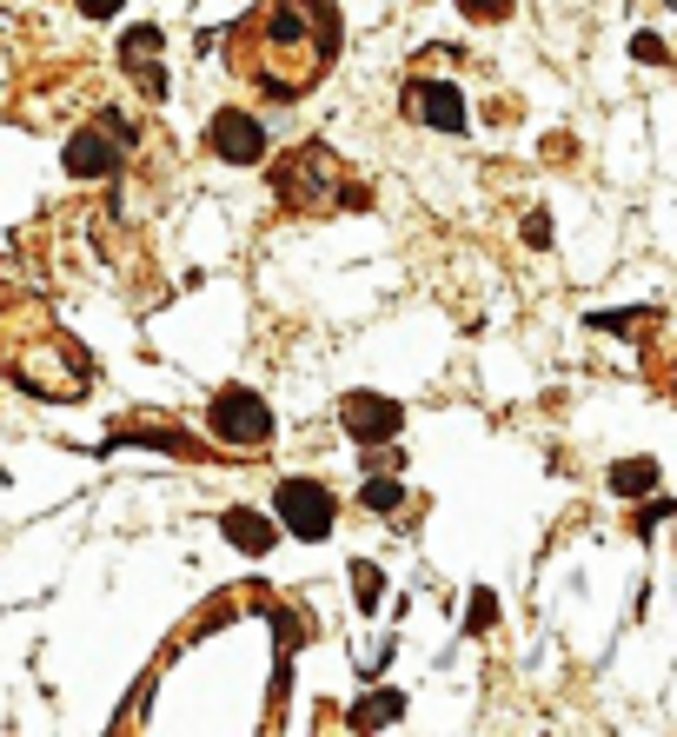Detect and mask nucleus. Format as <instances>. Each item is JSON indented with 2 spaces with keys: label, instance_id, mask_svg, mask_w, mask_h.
I'll list each match as a JSON object with an SVG mask.
<instances>
[{
  "label": "nucleus",
  "instance_id": "nucleus-1",
  "mask_svg": "<svg viewBox=\"0 0 677 737\" xmlns=\"http://www.w3.org/2000/svg\"><path fill=\"white\" fill-rule=\"evenodd\" d=\"M279 193L293 199V206H332L339 193H332V153L326 146H299L286 166H279Z\"/></svg>",
  "mask_w": 677,
  "mask_h": 737
},
{
  "label": "nucleus",
  "instance_id": "nucleus-2",
  "mask_svg": "<svg viewBox=\"0 0 677 737\" xmlns=\"http://www.w3.org/2000/svg\"><path fill=\"white\" fill-rule=\"evenodd\" d=\"M213 432L233 439V446H259V439H273V412H266L259 392H219V406H213Z\"/></svg>",
  "mask_w": 677,
  "mask_h": 737
},
{
  "label": "nucleus",
  "instance_id": "nucleus-3",
  "mask_svg": "<svg viewBox=\"0 0 677 737\" xmlns=\"http://www.w3.org/2000/svg\"><path fill=\"white\" fill-rule=\"evenodd\" d=\"M279 519H286L299 539H326V532H332V492L312 485V479H286V485H279Z\"/></svg>",
  "mask_w": 677,
  "mask_h": 737
},
{
  "label": "nucleus",
  "instance_id": "nucleus-4",
  "mask_svg": "<svg viewBox=\"0 0 677 737\" xmlns=\"http://www.w3.org/2000/svg\"><path fill=\"white\" fill-rule=\"evenodd\" d=\"M399 426H406V412H399L392 399H372V392H352V399H346V432H352L359 446H386Z\"/></svg>",
  "mask_w": 677,
  "mask_h": 737
},
{
  "label": "nucleus",
  "instance_id": "nucleus-5",
  "mask_svg": "<svg viewBox=\"0 0 677 737\" xmlns=\"http://www.w3.org/2000/svg\"><path fill=\"white\" fill-rule=\"evenodd\" d=\"M206 140H213V153L233 160V166H253V160L266 153V133H259V120H246V113H219V120L206 126Z\"/></svg>",
  "mask_w": 677,
  "mask_h": 737
},
{
  "label": "nucleus",
  "instance_id": "nucleus-6",
  "mask_svg": "<svg viewBox=\"0 0 677 737\" xmlns=\"http://www.w3.org/2000/svg\"><path fill=\"white\" fill-rule=\"evenodd\" d=\"M406 106L425 113V126H439V133H459V126H465V100H459V86H445V80H419V86L406 93Z\"/></svg>",
  "mask_w": 677,
  "mask_h": 737
},
{
  "label": "nucleus",
  "instance_id": "nucleus-7",
  "mask_svg": "<svg viewBox=\"0 0 677 737\" xmlns=\"http://www.w3.org/2000/svg\"><path fill=\"white\" fill-rule=\"evenodd\" d=\"M113 166H120V140H100V133H73V140H66V173L106 180Z\"/></svg>",
  "mask_w": 677,
  "mask_h": 737
},
{
  "label": "nucleus",
  "instance_id": "nucleus-8",
  "mask_svg": "<svg viewBox=\"0 0 677 737\" xmlns=\"http://www.w3.org/2000/svg\"><path fill=\"white\" fill-rule=\"evenodd\" d=\"M219 532H226L239 552H273V545H279L273 519H259V512H226V519H219Z\"/></svg>",
  "mask_w": 677,
  "mask_h": 737
},
{
  "label": "nucleus",
  "instance_id": "nucleus-9",
  "mask_svg": "<svg viewBox=\"0 0 677 737\" xmlns=\"http://www.w3.org/2000/svg\"><path fill=\"white\" fill-rule=\"evenodd\" d=\"M652 485H658V465H652V459H625V465H612V492L638 499V492H652Z\"/></svg>",
  "mask_w": 677,
  "mask_h": 737
},
{
  "label": "nucleus",
  "instance_id": "nucleus-10",
  "mask_svg": "<svg viewBox=\"0 0 677 737\" xmlns=\"http://www.w3.org/2000/svg\"><path fill=\"white\" fill-rule=\"evenodd\" d=\"M352 592H359V605L372 612V605H379V592H386V579H379V565H366V559H359V565H352Z\"/></svg>",
  "mask_w": 677,
  "mask_h": 737
},
{
  "label": "nucleus",
  "instance_id": "nucleus-11",
  "mask_svg": "<svg viewBox=\"0 0 677 737\" xmlns=\"http://www.w3.org/2000/svg\"><path fill=\"white\" fill-rule=\"evenodd\" d=\"M399 712H406V698H399V692H379L372 705H359V725H392Z\"/></svg>",
  "mask_w": 677,
  "mask_h": 737
},
{
  "label": "nucleus",
  "instance_id": "nucleus-12",
  "mask_svg": "<svg viewBox=\"0 0 677 737\" xmlns=\"http://www.w3.org/2000/svg\"><path fill=\"white\" fill-rule=\"evenodd\" d=\"M120 53H126V60H133V66H140V60H146V53H160V27H133V33H126V40H120Z\"/></svg>",
  "mask_w": 677,
  "mask_h": 737
},
{
  "label": "nucleus",
  "instance_id": "nucleus-13",
  "mask_svg": "<svg viewBox=\"0 0 677 737\" xmlns=\"http://www.w3.org/2000/svg\"><path fill=\"white\" fill-rule=\"evenodd\" d=\"M399 499H406V492H399L392 479H372V485H366V505H372V512H399Z\"/></svg>",
  "mask_w": 677,
  "mask_h": 737
},
{
  "label": "nucleus",
  "instance_id": "nucleus-14",
  "mask_svg": "<svg viewBox=\"0 0 677 737\" xmlns=\"http://www.w3.org/2000/svg\"><path fill=\"white\" fill-rule=\"evenodd\" d=\"M459 7H465L472 20H505V13H512V0H459Z\"/></svg>",
  "mask_w": 677,
  "mask_h": 737
},
{
  "label": "nucleus",
  "instance_id": "nucleus-15",
  "mask_svg": "<svg viewBox=\"0 0 677 737\" xmlns=\"http://www.w3.org/2000/svg\"><path fill=\"white\" fill-rule=\"evenodd\" d=\"M465 625H472V632H485V625H492V592H472V612H465Z\"/></svg>",
  "mask_w": 677,
  "mask_h": 737
},
{
  "label": "nucleus",
  "instance_id": "nucleus-16",
  "mask_svg": "<svg viewBox=\"0 0 677 737\" xmlns=\"http://www.w3.org/2000/svg\"><path fill=\"white\" fill-rule=\"evenodd\" d=\"M632 53H638V60H665V40H658V33H638Z\"/></svg>",
  "mask_w": 677,
  "mask_h": 737
},
{
  "label": "nucleus",
  "instance_id": "nucleus-17",
  "mask_svg": "<svg viewBox=\"0 0 677 737\" xmlns=\"http://www.w3.org/2000/svg\"><path fill=\"white\" fill-rule=\"evenodd\" d=\"M525 239H532V246H552V219H545V213H532V219H525Z\"/></svg>",
  "mask_w": 677,
  "mask_h": 737
},
{
  "label": "nucleus",
  "instance_id": "nucleus-18",
  "mask_svg": "<svg viewBox=\"0 0 677 737\" xmlns=\"http://www.w3.org/2000/svg\"><path fill=\"white\" fill-rule=\"evenodd\" d=\"M80 13H93V20H113V13H120V0H80Z\"/></svg>",
  "mask_w": 677,
  "mask_h": 737
}]
</instances>
